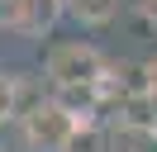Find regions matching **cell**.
<instances>
[{"instance_id": "cell-1", "label": "cell", "mask_w": 157, "mask_h": 152, "mask_svg": "<svg viewBox=\"0 0 157 152\" xmlns=\"http://www.w3.org/2000/svg\"><path fill=\"white\" fill-rule=\"evenodd\" d=\"M109 62L114 57L105 48L86 43V38H62L43 52V81H48V90H62V86H95L100 90V81L109 76Z\"/></svg>"}, {"instance_id": "cell-2", "label": "cell", "mask_w": 157, "mask_h": 152, "mask_svg": "<svg viewBox=\"0 0 157 152\" xmlns=\"http://www.w3.org/2000/svg\"><path fill=\"white\" fill-rule=\"evenodd\" d=\"M14 128H19V142H24L29 152H62L67 138H71V128H76V119L48 95V100H38Z\"/></svg>"}, {"instance_id": "cell-3", "label": "cell", "mask_w": 157, "mask_h": 152, "mask_svg": "<svg viewBox=\"0 0 157 152\" xmlns=\"http://www.w3.org/2000/svg\"><path fill=\"white\" fill-rule=\"evenodd\" d=\"M124 10H128V0H67V19L76 28H90V33L124 19Z\"/></svg>"}, {"instance_id": "cell-4", "label": "cell", "mask_w": 157, "mask_h": 152, "mask_svg": "<svg viewBox=\"0 0 157 152\" xmlns=\"http://www.w3.org/2000/svg\"><path fill=\"white\" fill-rule=\"evenodd\" d=\"M109 152H157V128L152 124L109 119Z\"/></svg>"}, {"instance_id": "cell-5", "label": "cell", "mask_w": 157, "mask_h": 152, "mask_svg": "<svg viewBox=\"0 0 157 152\" xmlns=\"http://www.w3.org/2000/svg\"><path fill=\"white\" fill-rule=\"evenodd\" d=\"M62 152H109V124L81 119L76 128H71V138H67V147H62Z\"/></svg>"}, {"instance_id": "cell-6", "label": "cell", "mask_w": 157, "mask_h": 152, "mask_svg": "<svg viewBox=\"0 0 157 152\" xmlns=\"http://www.w3.org/2000/svg\"><path fill=\"white\" fill-rule=\"evenodd\" d=\"M14 119H19V109H14V76L0 71V128L14 124Z\"/></svg>"}, {"instance_id": "cell-7", "label": "cell", "mask_w": 157, "mask_h": 152, "mask_svg": "<svg viewBox=\"0 0 157 152\" xmlns=\"http://www.w3.org/2000/svg\"><path fill=\"white\" fill-rule=\"evenodd\" d=\"M138 10H147V14H157V0H133Z\"/></svg>"}, {"instance_id": "cell-8", "label": "cell", "mask_w": 157, "mask_h": 152, "mask_svg": "<svg viewBox=\"0 0 157 152\" xmlns=\"http://www.w3.org/2000/svg\"><path fill=\"white\" fill-rule=\"evenodd\" d=\"M0 152H10V147H5V142H0Z\"/></svg>"}]
</instances>
